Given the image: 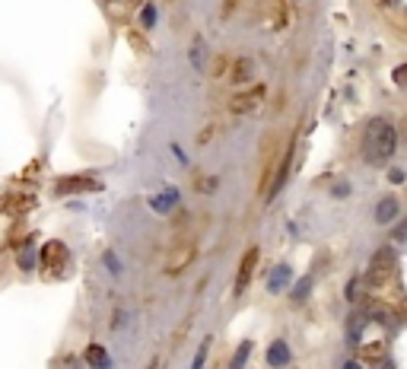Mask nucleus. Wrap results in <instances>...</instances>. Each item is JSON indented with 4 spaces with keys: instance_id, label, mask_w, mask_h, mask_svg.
<instances>
[{
    "instance_id": "obj_5",
    "label": "nucleus",
    "mask_w": 407,
    "mask_h": 369,
    "mask_svg": "<svg viewBox=\"0 0 407 369\" xmlns=\"http://www.w3.org/2000/svg\"><path fill=\"white\" fill-rule=\"evenodd\" d=\"M398 213H401L398 197L388 195V197H382V201H379V207H376V223H379V227H388V223H392Z\"/></svg>"
},
{
    "instance_id": "obj_8",
    "label": "nucleus",
    "mask_w": 407,
    "mask_h": 369,
    "mask_svg": "<svg viewBox=\"0 0 407 369\" xmlns=\"http://www.w3.org/2000/svg\"><path fill=\"white\" fill-rule=\"evenodd\" d=\"M267 363H271V366H287L290 363V344L287 341H274V344L267 347Z\"/></svg>"
},
{
    "instance_id": "obj_9",
    "label": "nucleus",
    "mask_w": 407,
    "mask_h": 369,
    "mask_svg": "<svg viewBox=\"0 0 407 369\" xmlns=\"http://www.w3.org/2000/svg\"><path fill=\"white\" fill-rule=\"evenodd\" d=\"M251 341H242L239 347H235V354H233V363H229V369H245V363H249V354H251Z\"/></svg>"
},
{
    "instance_id": "obj_12",
    "label": "nucleus",
    "mask_w": 407,
    "mask_h": 369,
    "mask_svg": "<svg viewBox=\"0 0 407 369\" xmlns=\"http://www.w3.org/2000/svg\"><path fill=\"white\" fill-rule=\"evenodd\" d=\"M309 290H312V277H302V280H296L293 300H302V296H309Z\"/></svg>"
},
{
    "instance_id": "obj_4",
    "label": "nucleus",
    "mask_w": 407,
    "mask_h": 369,
    "mask_svg": "<svg viewBox=\"0 0 407 369\" xmlns=\"http://www.w3.org/2000/svg\"><path fill=\"white\" fill-rule=\"evenodd\" d=\"M261 96H264V86H255L251 92H239V96L229 99V108H233L235 115H245V112H251V108H258Z\"/></svg>"
},
{
    "instance_id": "obj_1",
    "label": "nucleus",
    "mask_w": 407,
    "mask_h": 369,
    "mask_svg": "<svg viewBox=\"0 0 407 369\" xmlns=\"http://www.w3.org/2000/svg\"><path fill=\"white\" fill-rule=\"evenodd\" d=\"M394 147H398L394 128L385 118H372L369 124H366V134H363V156H366V163L379 166L385 159H392Z\"/></svg>"
},
{
    "instance_id": "obj_17",
    "label": "nucleus",
    "mask_w": 407,
    "mask_h": 369,
    "mask_svg": "<svg viewBox=\"0 0 407 369\" xmlns=\"http://www.w3.org/2000/svg\"><path fill=\"white\" fill-rule=\"evenodd\" d=\"M153 23H156V10H153V7H147V10H144V26L150 29Z\"/></svg>"
},
{
    "instance_id": "obj_11",
    "label": "nucleus",
    "mask_w": 407,
    "mask_h": 369,
    "mask_svg": "<svg viewBox=\"0 0 407 369\" xmlns=\"http://www.w3.org/2000/svg\"><path fill=\"white\" fill-rule=\"evenodd\" d=\"M363 300V284H360V280H350V284H347V302H360Z\"/></svg>"
},
{
    "instance_id": "obj_18",
    "label": "nucleus",
    "mask_w": 407,
    "mask_h": 369,
    "mask_svg": "<svg viewBox=\"0 0 407 369\" xmlns=\"http://www.w3.org/2000/svg\"><path fill=\"white\" fill-rule=\"evenodd\" d=\"M388 179H392L394 185H401V181H404V172H401V169H392V172H388Z\"/></svg>"
},
{
    "instance_id": "obj_10",
    "label": "nucleus",
    "mask_w": 407,
    "mask_h": 369,
    "mask_svg": "<svg viewBox=\"0 0 407 369\" xmlns=\"http://www.w3.org/2000/svg\"><path fill=\"white\" fill-rule=\"evenodd\" d=\"M86 360H90L96 369H108V354H106V350H102L99 344H92L90 350H86Z\"/></svg>"
},
{
    "instance_id": "obj_7",
    "label": "nucleus",
    "mask_w": 407,
    "mask_h": 369,
    "mask_svg": "<svg viewBox=\"0 0 407 369\" xmlns=\"http://www.w3.org/2000/svg\"><path fill=\"white\" fill-rule=\"evenodd\" d=\"M251 70H255V64H251L249 58H235V64H233V70H229V83H235V86H245L251 80Z\"/></svg>"
},
{
    "instance_id": "obj_13",
    "label": "nucleus",
    "mask_w": 407,
    "mask_h": 369,
    "mask_svg": "<svg viewBox=\"0 0 407 369\" xmlns=\"http://www.w3.org/2000/svg\"><path fill=\"white\" fill-rule=\"evenodd\" d=\"M207 350H210V341H204L201 347H197V354H194V363H191V369H201L204 360H207Z\"/></svg>"
},
{
    "instance_id": "obj_6",
    "label": "nucleus",
    "mask_w": 407,
    "mask_h": 369,
    "mask_svg": "<svg viewBox=\"0 0 407 369\" xmlns=\"http://www.w3.org/2000/svg\"><path fill=\"white\" fill-rule=\"evenodd\" d=\"M290 280H293V268L290 264H277L271 271V277H267V290L271 293H280V290H287Z\"/></svg>"
},
{
    "instance_id": "obj_21",
    "label": "nucleus",
    "mask_w": 407,
    "mask_h": 369,
    "mask_svg": "<svg viewBox=\"0 0 407 369\" xmlns=\"http://www.w3.org/2000/svg\"><path fill=\"white\" fill-rule=\"evenodd\" d=\"M344 369H363V366H360V363L354 360V363H344Z\"/></svg>"
},
{
    "instance_id": "obj_19",
    "label": "nucleus",
    "mask_w": 407,
    "mask_h": 369,
    "mask_svg": "<svg viewBox=\"0 0 407 369\" xmlns=\"http://www.w3.org/2000/svg\"><path fill=\"white\" fill-rule=\"evenodd\" d=\"M172 153H175V156H178V163H188V159H185V150H181L178 143H175V147H172Z\"/></svg>"
},
{
    "instance_id": "obj_3",
    "label": "nucleus",
    "mask_w": 407,
    "mask_h": 369,
    "mask_svg": "<svg viewBox=\"0 0 407 369\" xmlns=\"http://www.w3.org/2000/svg\"><path fill=\"white\" fill-rule=\"evenodd\" d=\"M258 249H249L242 255V264H239V274H235V296H242L245 290L251 286V277H255V268H258Z\"/></svg>"
},
{
    "instance_id": "obj_2",
    "label": "nucleus",
    "mask_w": 407,
    "mask_h": 369,
    "mask_svg": "<svg viewBox=\"0 0 407 369\" xmlns=\"http://www.w3.org/2000/svg\"><path fill=\"white\" fill-rule=\"evenodd\" d=\"M394 277V255L388 249L376 252V258H372L369 264V274H366V284H369V290H382V286H388Z\"/></svg>"
},
{
    "instance_id": "obj_16",
    "label": "nucleus",
    "mask_w": 407,
    "mask_h": 369,
    "mask_svg": "<svg viewBox=\"0 0 407 369\" xmlns=\"http://www.w3.org/2000/svg\"><path fill=\"white\" fill-rule=\"evenodd\" d=\"M191 64H194L197 70H204V60H201V42H194V48H191Z\"/></svg>"
},
{
    "instance_id": "obj_20",
    "label": "nucleus",
    "mask_w": 407,
    "mask_h": 369,
    "mask_svg": "<svg viewBox=\"0 0 407 369\" xmlns=\"http://www.w3.org/2000/svg\"><path fill=\"white\" fill-rule=\"evenodd\" d=\"M334 195H338V197H347L350 188H347V185H338V188H334Z\"/></svg>"
},
{
    "instance_id": "obj_14",
    "label": "nucleus",
    "mask_w": 407,
    "mask_h": 369,
    "mask_svg": "<svg viewBox=\"0 0 407 369\" xmlns=\"http://www.w3.org/2000/svg\"><path fill=\"white\" fill-rule=\"evenodd\" d=\"M392 80H394V83H398V86H407V64H401V67H394Z\"/></svg>"
},
{
    "instance_id": "obj_15",
    "label": "nucleus",
    "mask_w": 407,
    "mask_h": 369,
    "mask_svg": "<svg viewBox=\"0 0 407 369\" xmlns=\"http://www.w3.org/2000/svg\"><path fill=\"white\" fill-rule=\"evenodd\" d=\"M197 191H207V195H213V191H217V179H201V181H197Z\"/></svg>"
}]
</instances>
